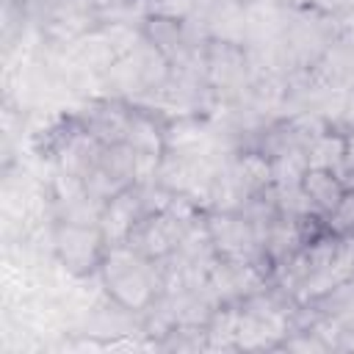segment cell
Returning <instances> with one entry per match:
<instances>
[{"mask_svg": "<svg viewBox=\"0 0 354 354\" xmlns=\"http://www.w3.org/2000/svg\"><path fill=\"white\" fill-rule=\"evenodd\" d=\"M105 282H108V290L116 296V301L130 310L147 307L155 293V274L149 271L147 257L130 246L111 249L105 260Z\"/></svg>", "mask_w": 354, "mask_h": 354, "instance_id": "cell-1", "label": "cell"}, {"mask_svg": "<svg viewBox=\"0 0 354 354\" xmlns=\"http://www.w3.org/2000/svg\"><path fill=\"white\" fill-rule=\"evenodd\" d=\"M207 232H210L213 249L224 254V260L252 263V252L257 249L260 238L249 218L235 216L232 210H218L207 218Z\"/></svg>", "mask_w": 354, "mask_h": 354, "instance_id": "cell-2", "label": "cell"}, {"mask_svg": "<svg viewBox=\"0 0 354 354\" xmlns=\"http://www.w3.org/2000/svg\"><path fill=\"white\" fill-rule=\"evenodd\" d=\"M249 58L235 41L213 39L205 53V77L213 88H241L246 80Z\"/></svg>", "mask_w": 354, "mask_h": 354, "instance_id": "cell-3", "label": "cell"}, {"mask_svg": "<svg viewBox=\"0 0 354 354\" xmlns=\"http://www.w3.org/2000/svg\"><path fill=\"white\" fill-rule=\"evenodd\" d=\"M141 205H144V202H141V194H136V191H130V188H124V191H119L116 196H111L108 207H105L102 216H100V232H102V238H105L108 243H113V246L127 243L133 227L138 224Z\"/></svg>", "mask_w": 354, "mask_h": 354, "instance_id": "cell-4", "label": "cell"}, {"mask_svg": "<svg viewBox=\"0 0 354 354\" xmlns=\"http://www.w3.org/2000/svg\"><path fill=\"white\" fill-rule=\"evenodd\" d=\"M100 232L88 230L86 224H72L64 221L55 230V249L61 254V260L72 268V271H83L88 268V263L97 254V243H100Z\"/></svg>", "mask_w": 354, "mask_h": 354, "instance_id": "cell-5", "label": "cell"}, {"mask_svg": "<svg viewBox=\"0 0 354 354\" xmlns=\"http://www.w3.org/2000/svg\"><path fill=\"white\" fill-rule=\"evenodd\" d=\"M163 147L180 155H205L210 152V133L196 119H177L163 133Z\"/></svg>", "mask_w": 354, "mask_h": 354, "instance_id": "cell-6", "label": "cell"}, {"mask_svg": "<svg viewBox=\"0 0 354 354\" xmlns=\"http://www.w3.org/2000/svg\"><path fill=\"white\" fill-rule=\"evenodd\" d=\"M207 28L216 39L241 44L246 36V8L235 0H218L207 14Z\"/></svg>", "mask_w": 354, "mask_h": 354, "instance_id": "cell-7", "label": "cell"}, {"mask_svg": "<svg viewBox=\"0 0 354 354\" xmlns=\"http://www.w3.org/2000/svg\"><path fill=\"white\" fill-rule=\"evenodd\" d=\"M301 185H304L307 196L313 199V205L324 213H332L346 194V185L335 177V171H324V169H307Z\"/></svg>", "mask_w": 354, "mask_h": 354, "instance_id": "cell-8", "label": "cell"}, {"mask_svg": "<svg viewBox=\"0 0 354 354\" xmlns=\"http://www.w3.org/2000/svg\"><path fill=\"white\" fill-rule=\"evenodd\" d=\"M307 163L310 169H324V171H340L346 166V138L343 136H332V133H321L315 141H310L307 147Z\"/></svg>", "mask_w": 354, "mask_h": 354, "instance_id": "cell-9", "label": "cell"}, {"mask_svg": "<svg viewBox=\"0 0 354 354\" xmlns=\"http://www.w3.org/2000/svg\"><path fill=\"white\" fill-rule=\"evenodd\" d=\"M230 171L246 196L271 188V160H266L263 155H243L230 166Z\"/></svg>", "mask_w": 354, "mask_h": 354, "instance_id": "cell-10", "label": "cell"}, {"mask_svg": "<svg viewBox=\"0 0 354 354\" xmlns=\"http://www.w3.org/2000/svg\"><path fill=\"white\" fill-rule=\"evenodd\" d=\"M124 144L138 149V152H152L158 155L163 147V136L158 133L155 122L147 119L144 113H130L127 119V130H124Z\"/></svg>", "mask_w": 354, "mask_h": 354, "instance_id": "cell-11", "label": "cell"}, {"mask_svg": "<svg viewBox=\"0 0 354 354\" xmlns=\"http://www.w3.org/2000/svg\"><path fill=\"white\" fill-rule=\"evenodd\" d=\"M329 227L335 232H351L354 230V188H348L343 194V199L337 202V207L332 210V221Z\"/></svg>", "mask_w": 354, "mask_h": 354, "instance_id": "cell-12", "label": "cell"}, {"mask_svg": "<svg viewBox=\"0 0 354 354\" xmlns=\"http://www.w3.org/2000/svg\"><path fill=\"white\" fill-rule=\"evenodd\" d=\"M191 8H194V0H152V11H155V17L177 19V17L188 14Z\"/></svg>", "mask_w": 354, "mask_h": 354, "instance_id": "cell-13", "label": "cell"}, {"mask_svg": "<svg viewBox=\"0 0 354 354\" xmlns=\"http://www.w3.org/2000/svg\"><path fill=\"white\" fill-rule=\"evenodd\" d=\"M321 14H346L354 8V0H310Z\"/></svg>", "mask_w": 354, "mask_h": 354, "instance_id": "cell-14", "label": "cell"}, {"mask_svg": "<svg viewBox=\"0 0 354 354\" xmlns=\"http://www.w3.org/2000/svg\"><path fill=\"white\" fill-rule=\"evenodd\" d=\"M346 163L354 169V136L346 138Z\"/></svg>", "mask_w": 354, "mask_h": 354, "instance_id": "cell-15", "label": "cell"}, {"mask_svg": "<svg viewBox=\"0 0 354 354\" xmlns=\"http://www.w3.org/2000/svg\"><path fill=\"white\" fill-rule=\"evenodd\" d=\"M266 3V0H263ZM268 3H293V0H268Z\"/></svg>", "mask_w": 354, "mask_h": 354, "instance_id": "cell-16", "label": "cell"}]
</instances>
